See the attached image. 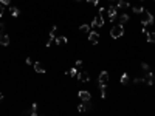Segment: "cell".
<instances>
[{"label":"cell","instance_id":"cell-25","mask_svg":"<svg viewBox=\"0 0 155 116\" xmlns=\"http://www.w3.org/2000/svg\"><path fill=\"white\" fill-rule=\"evenodd\" d=\"M9 3H11V0H2V2H0V5H3V6H8Z\"/></svg>","mask_w":155,"mask_h":116},{"label":"cell","instance_id":"cell-7","mask_svg":"<svg viewBox=\"0 0 155 116\" xmlns=\"http://www.w3.org/2000/svg\"><path fill=\"white\" fill-rule=\"evenodd\" d=\"M104 25V19H103V14H98L96 17L93 19V22H92V26H98V28H101V26Z\"/></svg>","mask_w":155,"mask_h":116},{"label":"cell","instance_id":"cell-26","mask_svg":"<svg viewBox=\"0 0 155 116\" xmlns=\"http://www.w3.org/2000/svg\"><path fill=\"white\" fill-rule=\"evenodd\" d=\"M88 5H93V6H98V0H87Z\"/></svg>","mask_w":155,"mask_h":116},{"label":"cell","instance_id":"cell-14","mask_svg":"<svg viewBox=\"0 0 155 116\" xmlns=\"http://www.w3.org/2000/svg\"><path fill=\"white\" fill-rule=\"evenodd\" d=\"M118 22H120V25H126V23L129 22V16H127V14H121L120 19H118Z\"/></svg>","mask_w":155,"mask_h":116},{"label":"cell","instance_id":"cell-4","mask_svg":"<svg viewBox=\"0 0 155 116\" xmlns=\"http://www.w3.org/2000/svg\"><path fill=\"white\" fill-rule=\"evenodd\" d=\"M92 110V102L90 101H82L81 105H78V111L79 113H84V111Z\"/></svg>","mask_w":155,"mask_h":116},{"label":"cell","instance_id":"cell-9","mask_svg":"<svg viewBox=\"0 0 155 116\" xmlns=\"http://www.w3.org/2000/svg\"><path fill=\"white\" fill-rule=\"evenodd\" d=\"M143 81H144V84H147V85H152L154 84V74L150 71H147V74L143 78Z\"/></svg>","mask_w":155,"mask_h":116},{"label":"cell","instance_id":"cell-27","mask_svg":"<svg viewBox=\"0 0 155 116\" xmlns=\"http://www.w3.org/2000/svg\"><path fill=\"white\" fill-rule=\"evenodd\" d=\"M141 68H143V70H146V71H149V65H147V64H144V62L141 64Z\"/></svg>","mask_w":155,"mask_h":116},{"label":"cell","instance_id":"cell-5","mask_svg":"<svg viewBox=\"0 0 155 116\" xmlns=\"http://www.w3.org/2000/svg\"><path fill=\"white\" fill-rule=\"evenodd\" d=\"M88 40H90V44L96 45L98 42H99V34H98L96 31H90L88 33Z\"/></svg>","mask_w":155,"mask_h":116},{"label":"cell","instance_id":"cell-29","mask_svg":"<svg viewBox=\"0 0 155 116\" xmlns=\"http://www.w3.org/2000/svg\"><path fill=\"white\" fill-rule=\"evenodd\" d=\"M76 68H82V61H76Z\"/></svg>","mask_w":155,"mask_h":116},{"label":"cell","instance_id":"cell-33","mask_svg":"<svg viewBox=\"0 0 155 116\" xmlns=\"http://www.w3.org/2000/svg\"><path fill=\"white\" fill-rule=\"evenodd\" d=\"M2 98H3V94H2V93H0V99H2Z\"/></svg>","mask_w":155,"mask_h":116},{"label":"cell","instance_id":"cell-13","mask_svg":"<svg viewBox=\"0 0 155 116\" xmlns=\"http://www.w3.org/2000/svg\"><path fill=\"white\" fill-rule=\"evenodd\" d=\"M33 67H34V71H37V73H45V68H44V65H42L41 62H34V64H33Z\"/></svg>","mask_w":155,"mask_h":116},{"label":"cell","instance_id":"cell-31","mask_svg":"<svg viewBox=\"0 0 155 116\" xmlns=\"http://www.w3.org/2000/svg\"><path fill=\"white\" fill-rule=\"evenodd\" d=\"M101 98H105V88H101Z\"/></svg>","mask_w":155,"mask_h":116},{"label":"cell","instance_id":"cell-30","mask_svg":"<svg viewBox=\"0 0 155 116\" xmlns=\"http://www.w3.org/2000/svg\"><path fill=\"white\" fill-rule=\"evenodd\" d=\"M3 31H5V25H3V23L2 22H0V34H2V33Z\"/></svg>","mask_w":155,"mask_h":116},{"label":"cell","instance_id":"cell-21","mask_svg":"<svg viewBox=\"0 0 155 116\" xmlns=\"http://www.w3.org/2000/svg\"><path fill=\"white\" fill-rule=\"evenodd\" d=\"M29 111H31V115H33V116L37 115V104H36V102L31 105V110H29Z\"/></svg>","mask_w":155,"mask_h":116},{"label":"cell","instance_id":"cell-10","mask_svg":"<svg viewBox=\"0 0 155 116\" xmlns=\"http://www.w3.org/2000/svg\"><path fill=\"white\" fill-rule=\"evenodd\" d=\"M78 96H79V99H82V101H90V98H92L90 93L85 91V90H81L78 93Z\"/></svg>","mask_w":155,"mask_h":116},{"label":"cell","instance_id":"cell-20","mask_svg":"<svg viewBox=\"0 0 155 116\" xmlns=\"http://www.w3.org/2000/svg\"><path fill=\"white\" fill-rule=\"evenodd\" d=\"M79 31H81V33H90V26H88V25H81Z\"/></svg>","mask_w":155,"mask_h":116},{"label":"cell","instance_id":"cell-23","mask_svg":"<svg viewBox=\"0 0 155 116\" xmlns=\"http://www.w3.org/2000/svg\"><path fill=\"white\" fill-rule=\"evenodd\" d=\"M53 44H56V39L53 37V36H50V39H48V42H47V46H51Z\"/></svg>","mask_w":155,"mask_h":116},{"label":"cell","instance_id":"cell-28","mask_svg":"<svg viewBox=\"0 0 155 116\" xmlns=\"http://www.w3.org/2000/svg\"><path fill=\"white\" fill-rule=\"evenodd\" d=\"M25 62H26V65H33V61H31V57H26V59H25Z\"/></svg>","mask_w":155,"mask_h":116},{"label":"cell","instance_id":"cell-17","mask_svg":"<svg viewBox=\"0 0 155 116\" xmlns=\"http://www.w3.org/2000/svg\"><path fill=\"white\" fill-rule=\"evenodd\" d=\"M67 74L70 76V78H75V76L78 74V68H76V67H75V68H70V70L67 71Z\"/></svg>","mask_w":155,"mask_h":116},{"label":"cell","instance_id":"cell-35","mask_svg":"<svg viewBox=\"0 0 155 116\" xmlns=\"http://www.w3.org/2000/svg\"><path fill=\"white\" fill-rule=\"evenodd\" d=\"M110 2H113V0H110ZM116 2H118V0H116Z\"/></svg>","mask_w":155,"mask_h":116},{"label":"cell","instance_id":"cell-19","mask_svg":"<svg viewBox=\"0 0 155 116\" xmlns=\"http://www.w3.org/2000/svg\"><path fill=\"white\" fill-rule=\"evenodd\" d=\"M127 82H129V74H127V73H124V74L121 76V84H124V85H126Z\"/></svg>","mask_w":155,"mask_h":116},{"label":"cell","instance_id":"cell-16","mask_svg":"<svg viewBox=\"0 0 155 116\" xmlns=\"http://www.w3.org/2000/svg\"><path fill=\"white\" fill-rule=\"evenodd\" d=\"M9 11H11V14L14 16V17H17V16L20 14V9L16 8V6H11V8H9Z\"/></svg>","mask_w":155,"mask_h":116},{"label":"cell","instance_id":"cell-32","mask_svg":"<svg viewBox=\"0 0 155 116\" xmlns=\"http://www.w3.org/2000/svg\"><path fill=\"white\" fill-rule=\"evenodd\" d=\"M3 8H5V6H3V5H0V17H2V16H3V11H5V9H3Z\"/></svg>","mask_w":155,"mask_h":116},{"label":"cell","instance_id":"cell-2","mask_svg":"<svg viewBox=\"0 0 155 116\" xmlns=\"http://www.w3.org/2000/svg\"><path fill=\"white\" fill-rule=\"evenodd\" d=\"M123 34H124V28H123V25H113V28L110 29V36H112L113 39L121 37Z\"/></svg>","mask_w":155,"mask_h":116},{"label":"cell","instance_id":"cell-11","mask_svg":"<svg viewBox=\"0 0 155 116\" xmlns=\"http://www.w3.org/2000/svg\"><path fill=\"white\" fill-rule=\"evenodd\" d=\"M68 44V39L65 37V36H59V37H56V45H67Z\"/></svg>","mask_w":155,"mask_h":116},{"label":"cell","instance_id":"cell-18","mask_svg":"<svg viewBox=\"0 0 155 116\" xmlns=\"http://www.w3.org/2000/svg\"><path fill=\"white\" fill-rule=\"evenodd\" d=\"M146 34H147V42L155 44V33H146Z\"/></svg>","mask_w":155,"mask_h":116},{"label":"cell","instance_id":"cell-15","mask_svg":"<svg viewBox=\"0 0 155 116\" xmlns=\"http://www.w3.org/2000/svg\"><path fill=\"white\" fill-rule=\"evenodd\" d=\"M129 6H130V3L127 2V0H118L116 8H129Z\"/></svg>","mask_w":155,"mask_h":116},{"label":"cell","instance_id":"cell-6","mask_svg":"<svg viewBox=\"0 0 155 116\" xmlns=\"http://www.w3.org/2000/svg\"><path fill=\"white\" fill-rule=\"evenodd\" d=\"M78 81L82 82V84H84V82H88L90 81V74H88L87 71H79L78 73Z\"/></svg>","mask_w":155,"mask_h":116},{"label":"cell","instance_id":"cell-1","mask_svg":"<svg viewBox=\"0 0 155 116\" xmlns=\"http://www.w3.org/2000/svg\"><path fill=\"white\" fill-rule=\"evenodd\" d=\"M141 23H143V26L154 23V16L150 14L147 9H143V12H141Z\"/></svg>","mask_w":155,"mask_h":116},{"label":"cell","instance_id":"cell-8","mask_svg":"<svg viewBox=\"0 0 155 116\" xmlns=\"http://www.w3.org/2000/svg\"><path fill=\"white\" fill-rule=\"evenodd\" d=\"M116 6L115 5H112L110 8H109V11H107V14H109V19H110L112 22H115V17H116Z\"/></svg>","mask_w":155,"mask_h":116},{"label":"cell","instance_id":"cell-3","mask_svg":"<svg viewBox=\"0 0 155 116\" xmlns=\"http://www.w3.org/2000/svg\"><path fill=\"white\" fill-rule=\"evenodd\" d=\"M98 84H99V88H105L109 84V73L107 71H101L99 78H98Z\"/></svg>","mask_w":155,"mask_h":116},{"label":"cell","instance_id":"cell-34","mask_svg":"<svg viewBox=\"0 0 155 116\" xmlns=\"http://www.w3.org/2000/svg\"><path fill=\"white\" fill-rule=\"evenodd\" d=\"M75 2H81V0H75Z\"/></svg>","mask_w":155,"mask_h":116},{"label":"cell","instance_id":"cell-22","mask_svg":"<svg viewBox=\"0 0 155 116\" xmlns=\"http://www.w3.org/2000/svg\"><path fill=\"white\" fill-rule=\"evenodd\" d=\"M143 9H144V8H138V6H133V8H132V11H133L135 14H141V12H143Z\"/></svg>","mask_w":155,"mask_h":116},{"label":"cell","instance_id":"cell-24","mask_svg":"<svg viewBox=\"0 0 155 116\" xmlns=\"http://www.w3.org/2000/svg\"><path fill=\"white\" fill-rule=\"evenodd\" d=\"M133 82H135V84L138 85V84H143L144 81H143V79H141V78H135V79H133Z\"/></svg>","mask_w":155,"mask_h":116},{"label":"cell","instance_id":"cell-12","mask_svg":"<svg viewBox=\"0 0 155 116\" xmlns=\"http://www.w3.org/2000/svg\"><path fill=\"white\" fill-rule=\"evenodd\" d=\"M9 44V37H8V34H0V45H3V46H6Z\"/></svg>","mask_w":155,"mask_h":116}]
</instances>
